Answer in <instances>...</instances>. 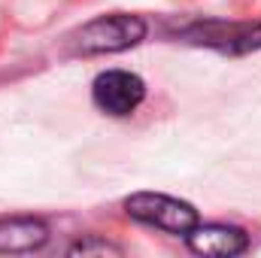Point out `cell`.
I'll list each match as a JSON object with an SVG mask.
<instances>
[{
	"instance_id": "cell-2",
	"label": "cell",
	"mask_w": 261,
	"mask_h": 258,
	"mask_svg": "<svg viewBox=\"0 0 261 258\" xmlns=\"http://www.w3.org/2000/svg\"><path fill=\"white\" fill-rule=\"evenodd\" d=\"M189 46H203L222 55H249L261 49V21H222L203 18L192 21L176 34Z\"/></svg>"
},
{
	"instance_id": "cell-5",
	"label": "cell",
	"mask_w": 261,
	"mask_h": 258,
	"mask_svg": "<svg viewBox=\"0 0 261 258\" xmlns=\"http://www.w3.org/2000/svg\"><path fill=\"white\" fill-rule=\"evenodd\" d=\"M189 249L197 255H213V258H231L243 255L249 249V234L237 225H200L186 234Z\"/></svg>"
},
{
	"instance_id": "cell-7",
	"label": "cell",
	"mask_w": 261,
	"mask_h": 258,
	"mask_svg": "<svg viewBox=\"0 0 261 258\" xmlns=\"http://www.w3.org/2000/svg\"><path fill=\"white\" fill-rule=\"evenodd\" d=\"M67 252L70 255H91V252H97V255H122V246H116L110 240H100V237H85V240L70 243Z\"/></svg>"
},
{
	"instance_id": "cell-3",
	"label": "cell",
	"mask_w": 261,
	"mask_h": 258,
	"mask_svg": "<svg viewBox=\"0 0 261 258\" xmlns=\"http://www.w3.org/2000/svg\"><path fill=\"white\" fill-rule=\"evenodd\" d=\"M125 213L130 219L143 222V225H152V228H161L167 234H179L186 237L197 222V210L192 203L179 200V197H170V194H155V192H137L125 200Z\"/></svg>"
},
{
	"instance_id": "cell-6",
	"label": "cell",
	"mask_w": 261,
	"mask_h": 258,
	"mask_svg": "<svg viewBox=\"0 0 261 258\" xmlns=\"http://www.w3.org/2000/svg\"><path fill=\"white\" fill-rule=\"evenodd\" d=\"M49 240V228L43 219L34 216H12L0 219V252L18 255V252H37Z\"/></svg>"
},
{
	"instance_id": "cell-4",
	"label": "cell",
	"mask_w": 261,
	"mask_h": 258,
	"mask_svg": "<svg viewBox=\"0 0 261 258\" xmlns=\"http://www.w3.org/2000/svg\"><path fill=\"white\" fill-rule=\"evenodd\" d=\"M146 97V82L130 70H107L91 82V100L113 119L130 116Z\"/></svg>"
},
{
	"instance_id": "cell-1",
	"label": "cell",
	"mask_w": 261,
	"mask_h": 258,
	"mask_svg": "<svg viewBox=\"0 0 261 258\" xmlns=\"http://www.w3.org/2000/svg\"><path fill=\"white\" fill-rule=\"evenodd\" d=\"M146 40V21L140 15H100L88 24H82L73 34V52L76 55H113L134 49Z\"/></svg>"
}]
</instances>
